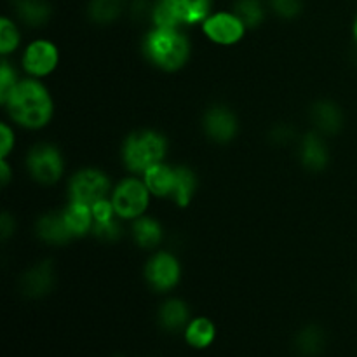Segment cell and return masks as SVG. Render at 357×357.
I'll return each instance as SVG.
<instances>
[{
  "label": "cell",
  "instance_id": "1",
  "mask_svg": "<svg viewBox=\"0 0 357 357\" xmlns=\"http://www.w3.org/2000/svg\"><path fill=\"white\" fill-rule=\"evenodd\" d=\"M10 119L28 129H40L51 121L52 100L47 89L33 79L21 80L6 103Z\"/></svg>",
  "mask_w": 357,
  "mask_h": 357
},
{
  "label": "cell",
  "instance_id": "2",
  "mask_svg": "<svg viewBox=\"0 0 357 357\" xmlns=\"http://www.w3.org/2000/svg\"><path fill=\"white\" fill-rule=\"evenodd\" d=\"M146 58L164 72H176L190 56V42L180 28H153L143 40Z\"/></svg>",
  "mask_w": 357,
  "mask_h": 357
},
{
  "label": "cell",
  "instance_id": "3",
  "mask_svg": "<svg viewBox=\"0 0 357 357\" xmlns=\"http://www.w3.org/2000/svg\"><path fill=\"white\" fill-rule=\"evenodd\" d=\"M167 152V142L155 131H138L128 136L122 157L128 169L145 174L150 167L162 162Z\"/></svg>",
  "mask_w": 357,
  "mask_h": 357
},
{
  "label": "cell",
  "instance_id": "4",
  "mask_svg": "<svg viewBox=\"0 0 357 357\" xmlns=\"http://www.w3.org/2000/svg\"><path fill=\"white\" fill-rule=\"evenodd\" d=\"M211 16V0H157L152 21L157 28H180L204 23Z\"/></svg>",
  "mask_w": 357,
  "mask_h": 357
},
{
  "label": "cell",
  "instance_id": "5",
  "mask_svg": "<svg viewBox=\"0 0 357 357\" xmlns=\"http://www.w3.org/2000/svg\"><path fill=\"white\" fill-rule=\"evenodd\" d=\"M149 187L136 178H128L115 187L112 195L115 215L119 218H139L149 206Z\"/></svg>",
  "mask_w": 357,
  "mask_h": 357
},
{
  "label": "cell",
  "instance_id": "6",
  "mask_svg": "<svg viewBox=\"0 0 357 357\" xmlns=\"http://www.w3.org/2000/svg\"><path fill=\"white\" fill-rule=\"evenodd\" d=\"M110 192V180L98 169H82L73 174L70 181V201L93 208L100 201H105Z\"/></svg>",
  "mask_w": 357,
  "mask_h": 357
},
{
  "label": "cell",
  "instance_id": "7",
  "mask_svg": "<svg viewBox=\"0 0 357 357\" xmlns=\"http://www.w3.org/2000/svg\"><path fill=\"white\" fill-rule=\"evenodd\" d=\"M28 171L31 178L42 185H52L61 178L63 174V157L56 146L40 143L33 146L28 153Z\"/></svg>",
  "mask_w": 357,
  "mask_h": 357
},
{
  "label": "cell",
  "instance_id": "8",
  "mask_svg": "<svg viewBox=\"0 0 357 357\" xmlns=\"http://www.w3.org/2000/svg\"><path fill=\"white\" fill-rule=\"evenodd\" d=\"M202 30L206 37L215 44L232 45L244 37L246 24L239 20L236 13H216L202 23Z\"/></svg>",
  "mask_w": 357,
  "mask_h": 357
},
{
  "label": "cell",
  "instance_id": "9",
  "mask_svg": "<svg viewBox=\"0 0 357 357\" xmlns=\"http://www.w3.org/2000/svg\"><path fill=\"white\" fill-rule=\"evenodd\" d=\"M145 278L153 289L167 291L180 281V264L173 255L159 253L146 265Z\"/></svg>",
  "mask_w": 357,
  "mask_h": 357
},
{
  "label": "cell",
  "instance_id": "10",
  "mask_svg": "<svg viewBox=\"0 0 357 357\" xmlns=\"http://www.w3.org/2000/svg\"><path fill=\"white\" fill-rule=\"evenodd\" d=\"M58 49L49 40H35L26 47L23 66L33 77H45L58 66Z\"/></svg>",
  "mask_w": 357,
  "mask_h": 357
},
{
  "label": "cell",
  "instance_id": "11",
  "mask_svg": "<svg viewBox=\"0 0 357 357\" xmlns=\"http://www.w3.org/2000/svg\"><path fill=\"white\" fill-rule=\"evenodd\" d=\"M206 135L218 143H227L234 139L237 132V119L227 107L216 105L211 107L204 115Z\"/></svg>",
  "mask_w": 357,
  "mask_h": 357
},
{
  "label": "cell",
  "instance_id": "12",
  "mask_svg": "<svg viewBox=\"0 0 357 357\" xmlns=\"http://www.w3.org/2000/svg\"><path fill=\"white\" fill-rule=\"evenodd\" d=\"M54 286V267L52 261H42L21 278V291L28 298L45 296Z\"/></svg>",
  "mask_w": 357,
  "mask_h": 357
},
{
  "label": "cell",
  "instance_id": "13",
  "mask_svg": "<svg viewBox=\"0 0 357 357\" xmlns=\"http://www.w3.org/2000/svg\"><path fill=\"white\" fill-rule=\"evenodd\" d=\"M115 209L110 201H100L93 206V230L91 232L105 241H117L122 236V229L114 218Z\"/></svg>",
  "mask_w": 357,
  "mask_h": 357
},
{
  "label": "cell",
  "instance_id": "14",
  "mask_svg": "<svg viewBox=\"0 0 357 357\" xmlns=\"http://www.w3.org/2000/svg\"><path fill=\"white\" fill-rule=\"evenodd\" d=\"M35 230H37V236L49 244H66L68 241L73 239L72 232H70L68 225L65 222L63 211L49 213V215L38 218Z\"/></svg>",
  "mask_w": 357,
  "mask_h": 357
},
{
  "label": "cell",
  "instance_id": "15",
  "mask_svg": "<svg viewBox=\"0 0 357 357\" xmlns=\"http://www.w3.org/2000/svg\"><path fill=\"white\" fill-rule=\"evenodd\" d=\"M159 326L167 333H178L181 330H187L188 323H190V312L188 307L185 305L181 300H167L162 307L159 309Z\"/></svg>",
  "mask_w": 357,
  "mask_h": 357
},
{
  "label": "cell",
  "instance_id": "16",
  "mask_svg": "<svg viewBox=\"0 0 357 357\" xmlns=\"http://www.w3.org/2000/svg\"><path fill=\"white\" fill-rule=\"evenodd\" d=\"M300 159H302L303 166L310 171H321L326 167L328 160H330V153H328L326 143L323 142L319 135L310 132L302 139Z\"/></svg>",
  "mask_w": 357,
  "mask_h": 357
},
{
  "label": "cell",
  "instance_id": "17",
  "mask_svg": "<svg viewBox=\"0 0 357 357\" xmlns=\"http://www.w3.org/2000/svg\"><path fill=\"white\" fill-rule=\"evenodd\" d=\"M326 349V333L321 326L309 324L295 337V351L300 357H319Z\"/></svg>",
  "mask_w": 357,
  "mask_h": 357
},
{
  "label": "cell",
  "instance_id": "18",
  "mask_svg": "<svg viewBox=\"0 0 357 357\" xmlns=\"http://www.w3.org/2000/svg\"><path fill=\"white\" fill-rule=\"evenodd\" d=\"M14 9L24 24L33 28L47 23L52 14L47 0H14Z\"/></svg>",
  "mask_w": 357,
  "mask_h": 357
},
{
  "label": "cell",
  "instance_id": "19",
  "mask_svg": "<svg viewBox=\"0 0 357 357\" xmlns=\"http://www.w3.org/2000/svg\"><path fill=\"white\" fill-rule=\"evenodd\" d=\"M312 121L326 135H337L344 126V115L331 101H319L312 107Z\"/></svg>",
  "mask_w": 357,
  "mask_h": 357
},
{
  "label": "cell",
  "instance_id": "20",
  "mask_svg": "<svg viewBox=\"0 0 357 357\" xmlns=\"http://www.w3.org/2000/svg\"><path fill=\"white\" fill-rule=\"evenodd\" d=\"M145 185L149 187L150 194L157 197H167V195L171 197L174 188V169L162 162L150 167L145 173Z\"/></svg>",
  "mask_w": 357,
  "mask_h": 357
},
{
  "label": "cell",
  "instance_id": "21",
  "mask_svg": "<svg viewBox=\"0 0 357 357\" xmlns=\"http://www.w3.org/2000/svg\"><path fill=\"white\" fill-rule=\"evenodd\" d=\"M65 222L73 237H82L93 230V208L79 202H70L63 211Z\"/></svg>",
  "mask_w": 357,
  "mask_h": 357
},
{
  "label": "cell",
  "instance_id": "22",
  "mask_svg": "<svg viewBox=\"0 0 357 357\" xmlns=\"http://www.w3.org/2000/svg\"><path fill=\"white\" fill-rule=\"evenodd\" d=\"M216 337L215 324L206 317H197L190 321L185 330V340L194 349H206L213 344Z\"/></svg>",
  "mask_w": 357,
  "mask_h": 357
},
{
  "label": "cell",
  "instance_id": "23",
  "mask_svg": "<svg viewBox=\"0 0 357 357\" xmlns=\"http://www.w3.org/2000/svg\"><path fill=\"white\" fill-rule=\"evenodd\" d=\"M195 188H197V178L192 173L188 167H176L174 169V188H173V201L178 206L185 208V206L190 204L192 197L195 194Z\"/></svg>",
  "mask_w": 357,
  "mask_h": 357
},
{
  "label": "cell",
  "instance_id": "24",
  "mask_svg": "<svg viewBox=\"0 0 357 357\" xmlns=\"http://www.w3.org/2000/svg\"><path fill=\"white\" fill-rule=\"evenodd\" d=\"M132 237H135L136 244H139L142 248H153L162 239V229L155 220L139 216L132 223Z\"/></svg>",
  "mask_w": 357,
  "mask_h": 357
},
{
  "label": "cell",
  "instance_id": "25",
  "mask_svg": "<svg viewBox=\"0 0 357 357\" xmlns=\"http://www.w3.org/2000/svg\"><path fill=\"white\" fill-rule=\"evenodd\" d=\"M124 10V0H91L87 14L98 24H108Z\"/></svg>",
  "mask_w": 357,
  "mask_h": 357
},
{
  "label": "cell",
  "instance_id": "26",
  "mask_svg": "<svg viewBox=\"0 0 357 357\" xmlns=\"http://www.w3.org/2000/svg\"><path fill=\"white\" fill-rule=\"evenodd\" d=\"M234 13L246 24V28H257L265 20V9L260 0H236Z\"/></svg>",
  "mask_w": 357,
  "mask_h": 357
},
{
  "label": "cell",
  "instance_id": "27",
  "mask_svg": "<svg viewBox=\"0 0 357 357\" xmlns=\"http://www.w3.org/2000/svg\"><path fill=\"white\" fill-rule=\"evenodd\" d=\"M17 44H20V31L16 24L9 17H2L0 20V51L2 54H9L17 47Z\"/></svg>",
  "mask_w": 357,
  "mask_h": 357
},
{
  "label": "cell",
  "instance_id": "28",
  "mask_svg": "<svg viewBox=\"0 0 357 357\" xmlns=\"http://www.w3.org/2000/svg\"><path fill=\"white\" fill-rule=\"evenodd\" d=\"M16 86V72H14L9 63L2 61V66H0V101H2V105L7 103L10 93H13Z\"/></svg>",
  "mask_w": 357,
  "mask_h": 357
},
{
  "label": "cell",
  "instance_id": "29",
  "mask_svg": "<svg viewBox=\"0 0 357 357\" xmlns=\"http://www.w3.org/2000/svg\"><path fill=\"white\" fill-rule=\"evenodd\" d=\"M268 3L275 14L286 20L298 16L303 9V0H268Z\"/></svg>",
  "mask_w": 357,
  "mask_h": 357
},
{
  "label": "cell",
  "instance_id": "30",
  "mask_svg": "<svg viewBox=\"0 0 357 357\" xmlns=\"http://www.w3.org/2000/svg\"><path fill=\"white\" fill-rule=\"evenodd\" d=\"M14 146V136H13V131H10L9 128H7V124H2V159H6L7 153L13 150Z\"/></svg>",
  "mask_w": 357,
  "mask_h": 357
},
{
  "label": "cell",
  "instance_id": "31",
  "mask_svg": "<svg viewBox=\"0 0 357 357\" xmlns=\"http://www.w3.org/2000/svg\"><path fill=\"white\" fill-rule=\"evenodd\" d=\"M271 136L275 143H279V145H281V143H286L291 139L293 132H291V129L286 128V126H279V128H275L274 131H272Z\"/></svg>",
  "mask_w": 357,
  "mask_h": 357
},
{
  "label": "cell",
  "instance_id": "32",
  "mask_svg": "<svg viewBox=\"0 0 357 357\" xmlns=\"http://www.w3.org/2000/svg\"><path fill=\"white\" fill-rule=\"evenodd\" d=\"M0 229H2V237L7 239L10 234L14 232V222L9 218V215H2V220H0Z\"/></svg>",
  "mask_w": 357,
  "mask_h": 357
},
{
  "label": "cell",
  "instance_id": "33",
  "mask_svg": "<svg viewBox=\"0 0 357 357\" xmlns=\"http://www.w3.org/2000/svg\"><path fill=\"white\" fill-rule=\"evenodd\" d=\"M0 169H2V185H7V181L10 180V171H9V166H7V162L3 159H2V162H0Z\"/></svg>",
  "mask_w": 357,
  "mask_h": 357
},
{
  "label": "cell",
  "instance_id": "34",
  "mask_svg": "<svg viewBox=\"0 0 357 357\" xmlns=\"http://www.w3.org/2000/svg\"><path fill=\"white\" fill-rule=\"evenodd\" d=\"M354 37H356V42H357V17H356V23H354Z\"/></svg>",
  "mask_w": 357,
  "mask_h": 357
},
{
  "label": "cell",
  "instance_id": "35",
  "mask_svg": "<svg viewBox=\"0 0 357 357\" xmlns=\"http://www.w3.org/2000/svg\"><path fill=\"white\" fill-rule=\"evenodd\" d=\"M117 357H121V356H117Z\"/></svg>",
  "mask_w": 357,
  "mask_h": 357
}]
</instances>
